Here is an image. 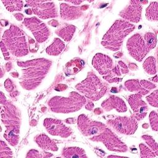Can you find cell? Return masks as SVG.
<instances>
[{
	"label": "cell",
	"mask_w": 158,
	"mask_h": 158,
	"mask_svg": "<svg viewBox=\"0 0 158 158\" xmlns=\"http://www.w3.org/2000/svg\"><path fill=\"white\" fill-rule=\"evenodd\" d=\"M88 8V5L81 6H73L67 3H62L60 5V15L63 20H73L80 19L83 15V12Z\"/></svg>",
	"instance_id": "cell-16"
},
{
	"label": "cell",
	"mask_w": 158,
	"mask_h": 158,
	"mask_svg": "<svg viewBox=\"0 0 158 158\" xmlns=\"http://www.w3.org/2000/svg\"><path fill=\"white\" fill-rule=\"evenodd\" d=\"M4 87L6 91L9 93L10 96L11 98H16L19 94V92L17 89L15 85L9 78H7L4 81Z\"/></svg>",
	"instance_id": "cell-30"
},
{
	"label": "cell",
	"mask_w": 158,
	"mask_h": 158,
	"mask_svg": "<svg viewBox=\"0 0 158 158\" xmlns=\"http://www.w3.org/2000/svg\"><path fill=\"white\" fill-rule=\"evenodd\" d=\"M139 149L141 157H154L156 156L154 151L144 144H139Z\"/></svg>",
	"instance_id": "cell-35"
},
{
	"label": "cell",
	"mask_w": 158,
	"mask_h": 158,
	"mask_svg": "<svg viewBox=\"0 0 158 158\" xmlns=\"http://www.w3.org/2000/svg\"><path fill=\"white\" fill-rule=\"evenodd\" d=\"M14 17H15V19L17 20H19V21L22 20L23 19V17H24L23 15H22V14H19V13H17V14H14Z\"/></svg>",
	"instance_id": "cell-41"
},
{
	"label": "cell",
	"mask_w": 158,
	"mask_h": 158,
	"mask_svg": "<svg viewBox=\"0 0 158 158\" xmlns=\"http://www.w3.org/2000/svg\"><path fill=\"white\" fill-rule=\"evenodd\" d=\"M4 137L7 141V142L12 146H15L19 141V133H18L16 131L12 129H7L6 128L4 133Z\"/></svg>",
	"instance_id": "cell-27"
},
{
	"label": "cell",
	"mask_w": 158,
	"mask_h": 158,
	"mask_svg": "<svg viewBox=\"0 0 158 158\" xmlns=\"http://www.w3.org/2000/svg\"><path fill=\"white\" fill-rule=\"evenodd\" d=\"M107 124L117 132L130 135L133 134L138 128L137 120L133 115L130 117H116L113 119H109Z\"/></svg>",
	"instance_id": "cell-8"
},
{
	"label": "cell",
	"mask_w": 158,
	"mask_h": 158,
	"mask_svg": "<svg viewBox=\"0 0 158 158\" xmlns=\"http://www.w3.org/2000/svg\"><path fill=\"white\" fill-rule=\"evenodd\" d=\"M0 102L2 122L6 128L14 130L19 133L21 124L20 110L11 102L6 99L2 92H1Z\"/></svg>",
	"instance_id": "cell-6"
},
{
	"label": "cell",
	"mask_w": 158,
	"mask_h": 158,
	"mask_svg": "<svg viewBox=\"0 0 158 158\" xmlns=\"http://www.w3.org/2000/svg\"><path fill=\"white\" fill-rule=\"evenodd\" d=\"M140 84H141V85L144 89H148V90H149V91L151 90V89H154V88H155L156 87V86L154 84L151 83V82L149 81L144 80H141V81H140Z\"/></svg>",
	"instance_id": "cell-38"
},
{
	"label": "cell",
	"mask_w": 158,
	"mask_h": 158,
	"mask_svg": "<svg viewBox=\"0 0 158 158\" xmlns=\"http://www.w3.org/2000/svg\"><path fill=\"white\" fill-rule=\"evenodd\" d=\"M102 107L106 111H110L112 109L116 110L118 112H125L127 110V106L122 99L111 95L101 104Z\"/></svg>",
	"instance_id": "cell-18"
},
{
	"label": "cell",
	"mask_w": 158,
	"mask_h": 158,
	"mask_svg": "<svg viewBox=\"0 0 158 158\" xmlns=\"http://www.w3.org/2000/svg\"><path fill=\"white\" fill-rule=\"evenodd\" d=\"M34 141L38 146L44 150L57 151L58 148L55 141L44 134H39L34 137Z\"/></svg>",
	"instance_id": "cell-20"
},
{
	"label": "cell",
	"mask_w": 158,
	"mask_h": 158,
	"mask_svg": "<svg viewBox=\"0 0 158 158\" xmlns=\"http://www.w3.org/2000/svg\"><path fill=\"white\" fill-rule=\"evenodd\" d=\"M23 24L33 33L36 40L42 43L46 41L50 36V31L44 23L36 17L25 18Z\"/></svg>",
	"instance_id": "cell-11"
},
{
	"label": "cell",
	"mask_w": 158,
	"mask_h": 158,
	"mask_svg": "<svg viewBox=\"0 0 158 158\" xmlns=\"http://www.w3.org/2000/svg\"><path fill=\"white\" fill-rule=\"evenodd\" d=\"M146 99L151 106L155 107H157V90H155L153 93L148 96Z\"/></svg>",
	"instance_id": "cell-37"
},
{
	"label": "cell",
	"mask_w": 158,
	"mask_h": 158,
	"mask_svg": "<svg viewBox=\"0 0 158 158\" xmlns=\"http://www.w3.org/2000/svg\"><path fill=\"white\" fill-rule=\"evenodd\" d=\"M32 12H33L32 10H30V9H27V10H25V13H27V14H28V15L31 14H32Z\"/></svg>",
	"instance_id": "cell-46"
},
{
	"label": "cell",
	"mask_w": 158,
	"mask_h": 158,
	"mask_svg": "<svg viewBox=\"0 0 158 158\" xmlns=\"http://www.w3.org/2000/svg\"><path fill=\"white\" fill-rule=\"evenodd\" d=\"M128 72V68L126 64L122 61H119L114 68L112 69L107 75L103 76V78L110 83H118L122 81V78H118V77Z\"/></svg>",
	"instance_id": "cell-19"
},
{
	"label": "cell",
	"mask_w": 158,
	"mask_h": 158,
	"mask_svg": "<svg viewBox=\"0 0 158 158\" xmlns=\"http://www.w3.org/2000/svg\"><path fill=\"white\" fill-rule=\"evenodd\" d=\"M77 125L80 132L85 136H91L99 134L107 127L105 124L93 120L84 114L78 116Z\"/></svg>",
	"instance_id": "cell-12"
},
{
	"label": "cell",
	"mask_w": 158,
	"mask_h": 158,
	"mask_svg": "<svg viewBox=\"0 0 158 158\" xmlns=\"http://www.w3.org/2000/svg\"><path fill=\"white\" fill-rule=\"evenodd\" d=\"M95 142H101L106 148L111 151L125 152L128 151L127 145L109 128H106L99 134L94 135L89 138Z\"/></svg>",
	"instance_id": "cell-7"
},
{
	"label": "cell",
	"mask_w": 158,
	"mask_h": 158,
	"mask_svg": "<svg viewBox=\"0 0 158 158\" xmlns=\"http://www.w3.org/2000/svg\"><path fill=\"white\" fill-rule=\"evenodd\" d=\"M143 67L145 72L149 75L156 73V60L154 57H148L143 64Z\"/></svg>",
	"instance_id": "cell-28"
},
{
	"label": "cell",
	"mask_w": 158,
	"mask_h": 158,
	"mask_svg": "<svg viewBox=\"0 0 158 158\" xmlns=\"http://www.w3.org/2000/svg\"><path fill=\"white\" fill-rule=\"evenodd\" d=\"M85 98L73 91L68 96H54L48 102L51 111L56 113L67 114L77 112L86 104Z\"/></svg>",
	"instance_id": "cell-4"
},
{
	"label": "cell",
	"mask_w": 158,
	"mask_h": 158,
	"mask_svg": "<svg viewBox=\"0 0 158 158\" xmlns=\"http://www.w3.org/2000/svg\"><path fill=\"white\" fill-rule=\"evenodd\" d=\"M149 121L152 129L156 131L158 130V117L156 111H152L149 114Z\"/></svg>",
	"instance_id": "cell-36"
},
{
	"label": "cell",
	"mask_w": 158,
	"mask_h": 158,
	"mask_svg": "<svg viewBox=\"0 0 158 158\" xmlns=\"http://www.w3.org/2000/svg\"><path fill=\"white\" fill-rule=\"evenodd\" d=\"M143 127H144V128H147L148 127H149V125H148V124H145V125H143Z\"/></svg>",
	"instance_id": "cell-48"
},
{
	"label": "cell",
	"mask_w": 158,
	"mask_h": 158,
	"mask_svg": "<svg viewBox=\"0 0 158 158\" xmlns=\"http://www.w3.org/2000/svg\"><path fill=\"white\" fill-rule=\"evenodd\" d=\"M125 87L131 92H136V93H141L143 96L148 94L149 91L144 89L137 79H131L125 82Z\"/></svg>",
	"instance_id": "cell-23"
},
{
	"label": "cell",
	"mask_w": 158,
	"mask_h": 158,
	"mask_svg": "<svg viewBox=\"0 0 158 158\" xmlns=\"http://www.w3.org/2000/svg\"><path fill=\"white\" fill-rule=\"evenodd\" d=\"M76 30L74 25L64 23L60 26L56 30V33L65 41H69L72 40Z\"/></svg>",
	"instance_id": "cell-21"
},
{
	"label": "cell",
	"mask_w": 158,
	"mask_h": 158,
	"mask_svg": "<svg viewBox=\"0 0 158 158\" xmlns=\"http://www.w3.org/2000/svg\"><path fill=\"white\" fill-rule=\"evenodd\" d=\"M13 56L20 57L28 53V48L24 32L18 27L11 25L2 35L1 40Z\"/></svg>",
	"instance_id": "cell-3"
},
{
	"label": "cell",
	"mask_w": 158,
	"mask_h": 158,
	"mask_svg": "<svg viewBox=\"0 0 158 158\" xmlns=\"http://www.w3.org/2000/svg\"><path fill=\"white\" fill-rule=\"evenodd\" d=\"M28 6L31 7L33 13L42 19L58 17L57 10L54 2L46 1H27Z\"/></svg>",
	"instance_id": "cell-9"
},
{
	"label": "cell",
	"mask_w": 158,
	"mask_h": 158,
	"mask_svg": "<svg viewBox=\"0 0 158 158\" xmlns=\"http://www.w3.org/2000/svg\"><path fill=\"white\" fill-rule=\"evenodd\" d=\"M92 64L99 74L104 75H107L112 69L113 62L108 56L102 53H97L93 58Z\"/></svg>",
	"instance_id": "cell-17"
},
{
	"label": "cell",
	"mask_w": 158,
	"mask_h": 158,
	"mask_svg": "<svg viewBox=\"0 0 158 158\" xmlns=\"http://www.w3.org/2000/svg\"><path fill=\"white\" fill-rule=\"evenodd\" d=\"M142 139L146 142V143L150 147V148L154 151L156 156H158V146L157 143L153 139L151 136L144 135L141 136Z\"/></svg>",
	"instance_id": "cell-33"
},
{
	"label": "cell",
	"mask_w": 158,
	"mask_h": 158,
	"mask_svg": "<svg viewBox=\"0 0 158 158\" xmlns=\"http://www.w3.org/2000/svg\"><path fill=\"white\" fill-rule=\"evenodd\" d=\"M17 65L22 68L20 78L21 86L27 90H33L40 85L48 73L52 61L44 58H38L17 62Z\"/></svg>",
	"instance_id": "cell-1"
},
{
	"label": "cell",
	"mask_w": 158,
	"mask_h": 158,
	"mask_svg": "<svg viewBox=\"0 0 158 158\" xmlns=\"http://www.w3.org/2000/svg\"><path fill=\"white\" fill-rule=\"evenodd\" d=\"M53 156V154L44 151H39L35 149L30 150L26 156V157H35V158H44Z\"/></svg>",
	"instance_id": "cell-32"
},
{
	"label": "cell",
	"mask_w": 158,
	"mask_h": 158,
	"mask_svg": "<svg viewBox=\"0 0 158 158\" xmlns=\"http://www.w3.org/2000/svg\"><path fill=\"white\" fill-rule=\"evenodd\" d=\"M94 112L95 114H101L102 112V110L100 108H96L94 110Z\"/></svg>",
	"instance_id": "cell-45"
},
{
	"label": "cell",
	"mask_w": 158,
	"mask_h": 158,
	"mask_svg": "<svg viewBox=\"0 0 158 158\" xmlns=\"http://www.w3.org/2000/svg\"><path fill=\"white\" fill-rule=\"evenodd\" d=\"M143 95L136 93L129 96L128 101L133 111V116L136 120H141L146 117L148 110V106L142 99Z\"/></svg>",
	"instance_id": "cell-15"
},
{
	"label": "cell",
	"mask_w": 158,
	"mask_h": 158,
	"mask_svg": "<svg viewBox=\"0 0 158 158\" xmlns=\"http://www.w3.org/2000/svg\"><path fill=\"white\" fill-rule=\"evenodd\" d=\"M127 48L129 54L138 62L142 61L149 51L139 33L133 35L128 40Z\"/></svg>",
	"instance_id": "cell-10"
},
{
	"label": "cell",
	"mask_w": 158,
	"mask_h": 158,
	"mask_svg": "<svg viewBox=\"0 0 158 158\" xmlns=\"http://www.w3.org/2000/svg\"><path fill=\"white\" fill-rule=\"evenodd\" d=\"M75 88L92 101H98L106 93L107 86L93 71L88 73L86 78L75 86Z\"/></svg>",
	"instance_id": "cell-5"
},
{
	"label": "cell",
	"mask_w": 158,
	"mask_h": 158,
	"mask_svg": "<svg viewBox=\"0 0 158 158\" xmlns=\"http://www.w3.org/2000/svg\"><path fill=\"white\" fill-rule=\"evenodd\" d=\"M3 4L8 11H19L21 10L23 6L22 1H2Z\"/></svg>",
	"instance_id": "cell-29"
},
{
	"label": "cell",
	"mask_w": 158,
	"mask_h": 158,
	"mask_svg": "<svg viewBox=\"0 0 158 158\" xmlns=\"http://www.w3.org/2000/svg\"><path fill=\"white\" fill-rule=\"evenodd\" d=\"M151 80H153L154 81H155L156 83H157V75H156L154 78H152Z\"/></svg>",
	"instance_id": "cell-47"
},
{
	"label": "cell",
	"mask_w": 158,
	"mask_h": 158,
	"mask_svg": "<svg viewBox=\"0 0 158 158\" xmlns=\"http://www.w3.org/2000/svg\"><path fill=\"white\" fill-rule=\"evenodd\" d=\"M62 157L67 158L74 157H87L84 149L79 147H70L64 148L62 151Z\"/></svg>",
	"instance_id": "cell-22"
},
{
	"label": "cell",
	"mask_w": 158,
	"mask_h": 158,
	"mask_svg": "<svg viewBox=\"0 0 158 158\" xmlns=\"http://www.w3.org/2000/svg\"><path fill=\"white\" fill-rule=\"evenodd\" d=\"M48 23L50 24V25L53 26V27H57V26H58L59 25V22L55 20H52L51 22H49Z\"/></svg>",
	"instance_id": "cell-42"
},
{
	"label": "cell",
	"mask_w": 158,
	"mask_h": 158,
	"mask_svg": "<svg viewBox=\"0 0 158 158\" xmlns=\"http://www.w3.org/2000/svg\"><path fill=\"white\" fill-rule=\"evenodd\" d=\"M130 69H131V70H136L137 69H138V67L136 66V65L135 64H131L129 66Z\"/></svg>",
	"instance_id": "cell-44"
},
{
	"label": "cell",
	"mask_w": 158,
	"mask_h": 158,
	"mask_svg": "<svg viewBox=\"0 0 158 158\" xmlns=\"http://www.w3.org/2000/svg\"><path fill=\"white\" fill-rule=\"evenodd\" d=\"M93 107H94V104H93V103L91 101L88 100V101H87V103H86V104H85V108H86L87 110H92L93 109Z\"/></svg>",
	"instance_id": "cell-40"
},
{
	"label": "cell",
	"mask_w": 158,
	"mask_h": 158,
	"mask_svg": "<svg viewBox=\"0 0 158 158\" xmlns=\"http://www.w3.org/2000/svg\"><path fill=\"white\" fill-rule=\"evenodd\" d=\"M1 51L2 52V54L4 55L5 59L6 60L10 59V55H9V51H8L7 48H6L4 43L2 41H1Z\"/></svg>",
	"instance_id": "cell-39"
},
{
	"label": "cell",
	"mask_w": 158,
	"mask_h": 158,
	"mask_svg": "<svg viewBox=\"0 0 158 158\" xmlns=\"http://www.w3.org/2000/svg\"><path fill=\"white\" fill-rule=\"evenodd\" d=\"M145 43L149 50L155 48L156 44V36L154 33L151 32H147L144 35Z\"/></svg>",
	"instance_id": "cell-31"
},
{
	"label": "cell",
	"mask_w": 158,
	"mask_h": 158,
	"mask_svg": "<svg viewBox=\"0 0 158 158\" xmlns=\"http://www.w3.org/2000/svg\"><path fill=\"white\" fill-rule=\"evenodd\" d=\"M146 17L148 20L157 21L158 20V2H151L146 10Z\"/></svg>",
	"instance_id": "cell-26"
},
{
	"label": "cell",
	"mask_w": 158,
	"mask_h": 158,
	"mask_svg": "<svg viewBox=\"0 0 158 158\" xmlns=\"http://www.w3.org/2000/svg\"><path fill=\"white\" fill-rule=\"evenodd\" d=\"M65 48L64 43L59 38H55L53 42L46 49V52L50 56H58Z\"/></svg>",
	"instance_id": "cell-24"
},
{
	"label": "cell",
	"mask_w": 158,
	"mask_h": 158,
	"mask_svg": "<svg viewBox=\"0 0 158 158\" xmlns=\"http://www.w3.org/2000/svg\"><path fill=\"white\" fill-rule=\"evenodd\" d=\"M85 62L80 59H73L68 62L65 67V71L67 75L77 73L83 67Z\"/></svg>",
	"instance_id": "cell-25"
},
{
	"label": "cell",
	"mask_w": 158,
	"mask_h": 158,
	"mask_svg": "<svg viewBox=\"0 0 158 158\" xmlns=\"http://www.w3.org/2000/svg\"><path fill=\"white\" fill-rule=\"evenodd\" d=\"M143 1H130L128 4L120 12L119 15L128 22L138 23L141 19Z\"/></svg>",
	"instance_id": "cell-14"
},
{
	"label": "cell",
	"mask_w": 158,
	"mask_h": 158,
	"mask_svg": "<svg viewBox=\"0 0 158 158\" xmlns=\"http://www.w3.org/2000/svg\"><path fill=\"white\" fill-rule=\"evenodd\" d=\"M135 28V25L128 21L117 20L102 37L101 44L112 51H118L121 48L125 37Z\"/></svg>",
	"instance_id": "cell-2"
},
{
	"label": "cell",
	"mask_w": 158,
	"mask_h": 158,
	"mask_svg": "<svg viewBox=\"0 0 158 158\" xmlns=\"http://www.w3.org/2000/svg\"><path fill=\"white\" fill-rule=\"evenodd\" d=\"M12 157V152L11 149L7 146L5 142L1 140L0 143V158H7Z\"/></svg>",
	"instance_id": "cell-34"
},
{
	"label": "cell",
	"mask_w": 158,
	"mask_h": 158,
	"mask_svg": "<svg viewBox=\"0 0 158 158\" xmlns=\"http://www.w3.org/2000/svg\"><path fill=\"white\" fill-rule=\"evenodd\" d=\"M43 125L47 131L53 135L62 138H67L72 133L71 128L67 127L62 121L52 118H46L44 120Z\"/></svg>",
	"instance_id": "cell-13"
},
{
	"label": "cell",
	"mask_w": 158,
	"mask_h": 158,
	"mask_svg": "<svg viewBox=\"0 0 158 158\" xmlns=\"http://www.w3.org/2000/svg\"><path fill=\"white\" fill-rule=\"evenodd\" d=\"M66 2H69V3H72V4H76V5H78V4H80L82 3L83 1H67Z\"/></svg>",
	"instance_id": "cell-43"
}]
</instances>
